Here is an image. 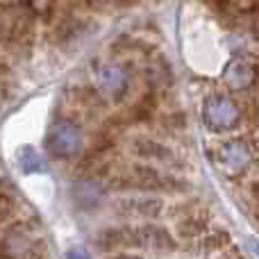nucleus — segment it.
<instances>
[{"label":"nucleus","mask_w":259,"mask_h":259,"mask_svg":"<svg viewBox=\"0 0 259 259\" xmlns=\"http://www.w3.org/2000/svg\"><path fill=\"white\" fill-rule=\"evenodd\" d=\"M202 118H205L207 127L211 130H228L239 121V109L225 96H214L207 100L205 109H202Z\"/></svg>","instance_id":"obj_2"},{"label":"nucleus","mask_w":259,"mask_h":259,"mask_svg":"<svg viewBox=\"0 0 259 259\" xmlns=\"http://www.w3.org/2000/svg\"><path fill=\"white\" fill-rule=\"evenodd\" d=\"M103 184L96 182V180H80V182L73 187V196L80 202L82 207H94L100 202L103 198Z\"/></svg>","instance_id":"obj_5"},{"label":"nucleus","mask_w":259,"mask_h":259,"mask_svg":"<svg viewBox=\"0 0 259 259\" xmlns=\"http://www.w3.org/2000/svg\"><path fill=\"white\" fill-rule=\"evenodd\" d=\"M66 259H91L87 255V250H82V248H71V250L66 252Z\"/></svg>","instance_id":"obj_9"},{"label":"nucleus","mask_w":259,"mask_h":259,"mask_svg":"<svg viewBox=\"0 0 259 259\" xmlns=\"http://www.w3.org/2000/svg\"><path fill=\"white\" fill-rule=\"evenodd\" d=\"M48 148L53 155L57 157H73L80 152L82 148V134L73 123L62 121L55 123L48 134Z\"/></svg>","instance_id":"obj_1"},{"label":"nucleus","mask_w":259,"mask_h":259,"mask_svg":"<svg viewBox=\"0 0 259 259\" xmlns=\"http://www.w3.org/2000/svg\"><path fill=\"white\" fill-rule=\"evenodd\" d=\"M219 161L228 173H239L248 166L250 161V148L241 141H230L225 146H221L219 150Z\"/></svg>","instance_id":"obj_3"},{"label":"nucleus","mask_w":259,"mask_h":259,"mask_svg":"<svg viewBox=\"0 0 259 259\" xmlns=\"http://www.w3.org/2000/svg\"><path fill=\"white\" fill-rule=\"evenodd\" d=\"M252 30H255V34H257V39H259V21L255 23V25H252Z\"/></svg>","instance_id":"obj_10"},{"label":"nucleus","mask_w":259,"mask_h":259,"mask_svg":"<svg viewBox=\"0 0 259 259\" xmlns=\"http://www.w3.org/2000/svg\"><path fill=\"white\" fill-rule=\"evenodd\" d=\"M96 82L98 87L105 91L107 96H118L127 84V75L121 66H114V64H105L96 71Z\"/></svg>","instance_id":"obj_4"},{"label":"nucleus","mask_w":259,"mask_h":259,"mask_svg":"<svg viewBox=\"0 0 259 259\" xmlns=\"http://www.w3.org/2000/svg\"><path fill=\"white\" fill-rule=\"evenodd\" d=\"M252 80H255V71L243 62H234L232 66L228 68V73H225V82H228L232 89H246Z\"/></svg>","instance_id":"obj_6"},{"label":"nucleus","mask_w":259,"mask_h":259,"mask_svg":"<svg viewBox=\"0 0 259 259\" xmlns=\"http://www.w3.org/2000/svg\"><path fill=\"white\" fill-rule=\"evenodd\" d=\"M121 207H132L130 211H132V214H139V216H155V214H159L161 202L159 200H152V198H143V200L134 198V200L121 202Z\"/></svg>","instance_id":"obj_8"},{"label":"nucleus","mask_w":259,"mask_h":259,"mask_svg":"<svg viewBox=\"0 0 259 259\" xmlns=\"http://www.w3.org/2000/svg\"><path fill=\"white\" fill-rule=\"evenodd\" d=\"M18 166L25 173H44L46 170V159L34 150V148L25 146L18 150Z\"/></svg>","instance_id":"obj_7"}]
</instances>
